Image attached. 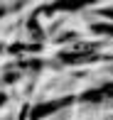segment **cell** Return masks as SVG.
Instances as JSON below:
<instances>
[{
  "label": "cell",
  "instance_id": "obj_1",
  "mask_svg": "<svg viewBox=\"0 0 113 120\" xmlns=\"http://www.w3.org/2000/svg\"><path fill=\"white\" fill-rule=\"evenodd\" d=\"M71 103V98H62V101H54V103H44V105H37L35 110H32V120H42L44 115H49V113L59 110V108L69 105Z\"/></svg>",
  "mask_w": 113,
  "mask_h": 120
},
{
  "label": "cell",
  "instance_id": "obj_2",
  "mask_svg": "<svg viewBox=\"0 0 113 120\" xmlns=\"http://www.w3.org/2000/svg\"><path fill=\"white\" fill-rule=\"evenodd\" d=\"M103 96H113V86L101 88V91H94V93H86L84 98H86V101H98V98H103Z\"/></svg>",
  "mask_w": 113,
  "mask_h": 120
},
{
  "label": "cell",
  "instance_id": "obj_3",
  "mask_svg": "<svg viewBox=\"0 0 113 120\" xmlns=\"http://www.w3.org/2000/svg\"><path fill=\"white\" fill-rule=\"evenodd\" d=\"M96 32H106V34H113V27H108V25H98V27H96Z\"/></svg>",
  "mask_w": 113,
  "mask_h": 120
},
{
  "label": "cell",
  "instance_id": "obj_4",
  "mask_svg": "<svg viewBox=\"0 0 113 120\" xmlns=\"http://www.w3.org/2000/svg\"><path fill=\"white\" fill-rule=\"evenodd\" d=\"M103 15H108V17H113V10H106V12Z\"/></svg>",
  "mask_w": 113,
  "mask_h": 120
},
{
  "label": "cell",
  "instance_id": "obj_5",
  "mask_svg": "<svg viewBox=\"0 0 113 120\" xmlns=\"http://www.w3.org/2000/svg\"><path fill=\"white\" fill-rule=\"evenodd\" d=\"M3 103H5V96H3V93H0V105H3Z\"/></svg>",
  "mask_w": 113,
  "mask_h": 120
}]
</instances>
